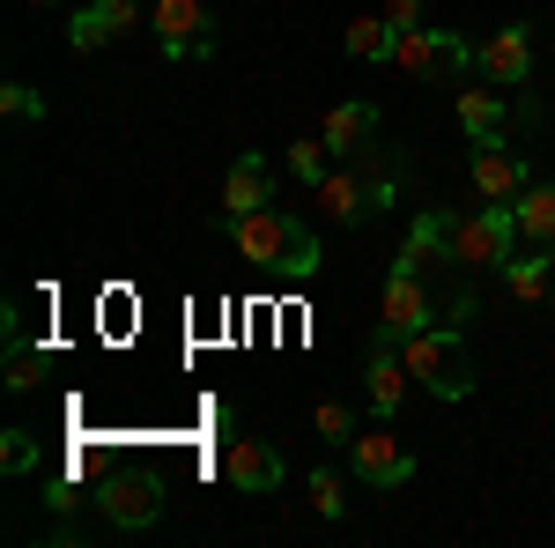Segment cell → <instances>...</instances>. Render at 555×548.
<instances>
[{"mask_svg":"<svg viewBox=\"0 0 555 548\" xmlns=\"http://www.w3.org/2000/svg\"><path fill=\"white\" fill-rule=\"evenodd\" d=\"M149 30H156V44H164V60H178V67H201V60L215 52L208 0H156V8H149Z\"/></svg>","mask_w":555,"mask_h":548,"instance_id":"5","label":"cell"},{"mask_svg":"<svg viewBox=\"0 0 555 548\" xmlns=\"http://www.w3.org/2000/svg\"><path fill=\"white\" fill-rule=\"evenodd\" d=\"M311 422H319V437H326V445H348V437H356V408H341V400H319Z\"/></svg>","mask_w":555,"mask_h":548,"instance_id":"25","label":"cell"},{"mask_svg":"<svg viewBox=\"0 0 555 548\" xmlns=\"http://www.w3.org/2000/svg\"><path fill=\"white\" fill-rule=\"evenodd\" d=\"M38 379H44V356L30 341H8V393H30Z\"/></svg>","mask_w":555,"mask_h":548,"instance_id":"23","label":"cell"},{"mask_svg":"<svg viewBox=\"0 0 555 548\" xmlns=\"http://www.w3.org/2000/svg\"><path fill=\"white\" fill-rule=\"evenodd\" d=\"M38 467V437L30 430H0V474H30Z\"/></svg>","mask_w":555,"mask_h":548,"instance_id":"24","label":"cell"},{"mask_svg":"<svg viewBox=\"0 0 555 548\" xmlns=\"http://www.w3.org/2000/svg\"><path fill=\"white\" fill-rule=\"evenodd\" d=\"M474 67H481L496 89L533 82V23H496L489 38L474 44Z\"/></svg>","mask_w":555,"mask_h":548,"instance_id":"9","label":"cell"},{"mask_svg":"<svg viewBox=\"0 0 555 548\" xmlns=\"http://www.w3.org/2000/svg\"><path fill=\"white\" fill-rule=\"evenodd\" d=\"M512 253H518V208L512 201H481L474 215L452 222V267L489 275V267H512Z\"/></svg>","mask_w":555,"mask_h":548,"instance_id":"3","label":"cell"},{"mask_svg":"<svg viewBox=\"0 0 555 548\" xmlns=\"http://www.w3.org/2000/svg\"><path fill=\"white\" fill-rule=\"evenodd\" d=\"M429 319H444V311L429 304L423 267H392V275H385V304H378V334L385 341H408V334H423Z\"/></svg>","mask_w":555,"mask_h":548,"instance_id":"7","label":"cell"},{"mask_svg":"<svg viewBox=\"0 0 555 548\" xmlns=\"http://www.w3.org/2000/svg\"><path fill=\"white\" fill-rule=\"evenodd\" d=\"M0 112H8V119H44V97L30 82H8L0 89Z\"/></svg>","mask_w":555,"mask_h":548,"instance_id":"26","label":"cell"},{"mask_svg":"<svg viewBox=\"0 0 555 548\" xmlns=\"http://www.w3.org/2000/svg\"><path fill=\"white\" fill-rule=\"evenodd\" d=\"M222 222V215H215ZM230 245H237V259L245 267H259V275H282V282H311L326 259H319V238L304 230L297 215H282L274 201L253 215H230Z\"/></svg>","mask_w":555,"mask_h":548,"instance_id":"1","label":"cell"},{"mask_svg":"<svg viewBox=\"0 0 555 548\" xmlns=\"http://www.w3.org/2000/svg\"><path fill=\"white\" fill-rule=\"evenodd\" d=\"M385 15H392V30H423V0H385Z\"/></svg>","mask_w":555,"mask_h":548,"instance_id":"28","label":"cell"},{"mask_svg":"<svg viewBox=\"0 0 555 548\" xmlns=\"http://www.w3.org/2000/svg\"><path fill=\"white\" fill-rule=\"evenodd\" d=\"M304 489H311V511H319V519H348V497H341V474H334V467H311Z\"/></svg>","mask_w":555,"mask_h":548,"instance_id":"22","label":"cell"},{"mask_svg":"<svg viewBox=\"0 0 555 548\" xmlns=\"http://www.w3.org/2000/svg\"><path fill=\"white\" fill-rule=\"evenodd\" d=\"M460 133H467V141H504V133H512V104H504L496 82L460 89Z\"/></svg>","mask_w":555,"mask_h":548,"instance_id":"14","label":"cell"},{"mask_svg":"<svg viewBox=\"0 0 555 548\" xmlns=\"http://www.w3.org/2000/svg\"><path fill=\"white\" fill-rule=\"evenodd\" d=\"M512 208H518V238L526 245H555V186H526Z\"/></svg>","mask_w":555,"mask_h":548,"instance_id":"20","label":"cell"},{"mask_svg":"<svg viewBox=\"0 0 555 548\" xmlns=\"http://www.w3.org/2000/svg\"><path fill=\"white\" fill-rule=\"evenodd\" d=\"M467 170H474V193H481V201H518V193L533 186L526 156H518V149H504V141H474Z\"/></svg>","mask_w":555,"mask_h":548,"instance_id":"12","label":"cell"},{"mask_svg":"<svg viewBox=\"0 0 555 548\" xmlns=\"http://www.w3.org/2000/svg\"><path fill=\"white\" fill-rule=\"evenodd\" d=\"M341 44H348V60H392V44H400V30H392V15H348V30H341Z\"/></svg>","mask_w":555,"mask_h":548,"instance_id":"19","label":"cell"},{"mask_svg":"<svg viewBox=\"0 0 555 548\" xmlns=\"http://www.w3.org/2000/svg\"><path fill=\"white\" fill-rule=\"evenodd\" d=\"M392 67L400 75H415V82H460L474 67V44L460 38V30H400V44H392Z\"/></svg>","mask_w":555,"mask_h":548,"instance_id":"4","label":"cell"},{"mask_svg":"<svg viewBox=\"0 0 555 548\" xmlns=\"http://www.w3.org/2000/svg\"><path fill=\"white\" fill-rule=\"evenodd\" d=\"M460 334H467V319H452V311H444V319H429L423 334L400 341V364H408V371H415L437 400H467V393H474V371H467Z\"/></svg>","mask_w":555,"mask_h":548,"instance_id":"2","label":"cell"},{"mask_svg":"<svg viewBox=\"0 0 555 548\" xmlns=\"http://www.w3.org/2000/svg\"><path fill=\"white\" fill-rule=\"evenodd\" d=\"M311 201L326 222H371V178H356V170H326L319 186H311Z\"/></svg>","mask_w":555,"mask_h":548,"instance_id":"16","label":"cell"},{"mask_svg":"<svg viewBox=\"0 0 555 548\" xmlns=\"http://www.w3.org/2000/svg\"><path fill=\"white\" fill-rule=\"evenodd\" d=\"M504 282L518 304H555V245H533V259H512Z\"/></svg>","mask_w":555,"mask_h":548,"instance_id":"18","label":"cell"},{"mask_svg":"<svg viewBox=\"0 0 555 548\" xmlns=\"http://www.w3.org/2000/svg\"><path fill=\"white\" fill-rule=\"evenodd\" d=\"M408 364H400V341L371 334V364H363V400H371V416L378 422H400V393H408Z\"/></svg>","mask_w":555,"mask_h":548,"instance_id":"11","label":"cell"},{"mask_svg":"<svg viewBox=\"0 0 555 548\" xmlns=\"http://www.w3.org/2000/svg\"><path fill=\"white\" fill-rule=\"evenodd\" d=\"M348 467H356L371 489H385V497H400V489L415 482V453L400 445V430H392V422L356 430V437H348Z\"/></svg>","mask_w":555,"mask_h":548,"instance_id":"6","label":"cell"},{"mask_svg":"<svg viewBox=\"0 0 555 548\" xmlns=\"http://www.w3.org/2000/svg\"><path fill=\"white\" fill-rule=\"evenodd\" d=\"M222 474H230V489H245V497H274V489L289 482V460H282V445H267V437H230Z\"/></svg>","mask_w":555,"mask_h":548,"instance_id":"10","label":"cell"},{"mask_svg":"<svg viewBox=\"0 0 555 548\" xmlns=\"http://www.w3.org/2000/svg\"><path fill=\"white\" fill-rule=\"evenodd\" d=\"M267 201H274V164H267V156H237L230 178H222V222L267 208Z\"/></svg>","mask_w":555,"mask_h":548,"instance_id":"15","label":"cell"},{"mask_svg":"<svg viewBox=\"0 0 555 548\" xmlns=\"http://www.w3.org/2000/svg\"><path fill=\"white\" fill-rule=\"evenodd\" d=\"M0 334H8V341H30V319H23V304H15V296H8V311H0Z\"/></svg>","mask_w":555,"mask_h":548,"instance_id":"29","label":"cell"},{"mask_svg":"<svg viewBox=\"0 0 555 548\" xmlns=\"http://www.w3.org/2000/svg\"><path fill=\"white\" fill-rule=\"evenodd\" d=\"M133 15H141V0H89V8H75V23H67V44L75 52H104L112 38H127Z\"/></svg>","mask_w":555,"mask_h":548,"instance_id":"13","label":"cell"},{"mask_svg":"<svg viewBox=\"0 0 555 548\" xmlns=\"http://www.w3.org/2000/svg\"><path fill=\"white\" fill-rule=\"evenodd\" d=\"M319 133H326V149L348 164L356 149H371V133H378V104H334V112L319 119Z\"/></svg>","mask_w":555,"mask_h":548,"instance_id":"17","label":"cell"},{"mask_svg":"<svg viewBox=\"0 0 555 548\" xmlns=\"http://www.w3.org/2000/svg\"><path fill=\"white\" fill-rule=\"evenodd\" d=\"M392 201H400V170H392V164H378V170H371V215H385Z\"/></svg>","mask_w":555,"mask_h":548,"instance_id":"27","label":"cell"},{"mask_svg":"<svg viewBox=\"0 0 555 548\" xmlns=\"http://www.w3.org/2000/svg\"><path fill=\"white\" fill-rule=\"evenodd\" d=\"M30 8H52V0H30Z\"/></svg>","mask_w":555,"mask_h":548,"instance_id":"31","label":"cell"},{"mask_svg":"<svg viewBox=\"0 0 555 548\" xmlns=\"http://www.w3.org/2000/svg\"><path fill=\"white\" fill-rule=\"evenodd\" d=\"M104 526H119V534H149L156 519H164V482L156 474H119V482H104Z\"/></svg>","mask_w":555,"mask_h":548,"instance_id":"8","label":"cell"},{"mask_svg":"<svg viewBox=\"0 0 555 548\" xmlns=\"http://www.w3.org/2000/svg\"><path fill=\"white\" fill-rule=\"evenodd\" d=\"M44 505H52V511H75L82 497H75V482H52V489H44Z\"/></svg>","mask_w":555,"mask_h":548,"instance_id":"30","label":"cell"},{"mask_svg":"<svg viewBox=\"0 0 555 548\" xmlns=\"http://www.w3.org/2000/svg\"><path fill=\"white\" fill-rule=\"evenodd\" d=\"M334 170V149H326V133H311V141H289V178L297 186H319Z\"/></svg>","mask_w":555,"mask_h":548,"instance_id":"21","label":"cell"}]
</instances>
